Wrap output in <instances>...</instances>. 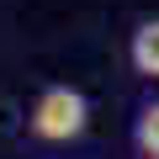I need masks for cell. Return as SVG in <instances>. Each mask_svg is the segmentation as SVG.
<instances>
[{
    "label": "cell",
    "mask_w": 159,
    "mask_h": 159,
    "mask_svg": "<svg viewBox=\"0 0 159 159\" xmlns=\"http://www.w3.org/2000/svg\"><path fill=\"white\" fill-rule=\"evenodd\" d=\"M27 127H32V138H43V143H74L80 133L90 127V101H85V90L48 85V90L32 101Z\"/></svg>",
    "instance_id": "cell-1"
},
{
    "label": "cell",
    "mask_w": 159,
    "mask_h": 159,
    "mask_svg": "<svg viewBox=\"0 0 159 159\" xmlns=\"http://www.w3.org/2000/svg\"><path fill=\"white\" fill-rule=\"evenodd\" d=\"M127 58H133V69H138L143 80H159V16L138 21L133 43H127Z\"/></svg>",
    "instance_id": "cell-2"
},
{
    "label": "cell",
    "mask_w": 159,
    "mask_h": 159,
    "mask_svg": "<svg viewBox=\"0 0 159 159\" xmlns=\"http://www.w3.org/2000/svg\"><path fill=\"white\" fill-rule=\"evenodd\" d=\"M133 143H138L143 159H159V101H148V106L138 111V122H133Z\"/></svg>",
    "instance_id": "cell-3"
}]
</instances>
